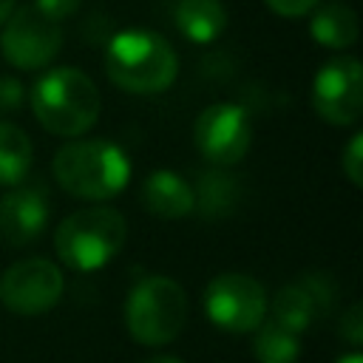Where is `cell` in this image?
I'll use <instances>...</instances> for the list:
<instances>
[{"mask_svg": "<svg viewBox=\"0 0 363 363\" xmlns=\"http://www.w3.org/2000/svg\"><path fill=\"white\" fill-rule=\"evenodd\" d=\"M105 71L128 94H159L173 85L179 60L173 45L147 28H125L111 37Z\"/></svg>", "mask_w": 363, "mask_h": 363, "instance_id": "cell-1", "label": "cell"}, {"mask_svg": "<svg viewBox=\"0 0 363 363\" xmlns=\"http://www.w3.org/2000/svg\"><path fill=\"white\" fill-rule=\"evenodd\" d=\"M54 176L62 190L77 199L102 201L116 196L130 182V159L105 139H77L57 150Z\"/></svg>", "mask_w": 363, "mask_h": 363, "instance_id": "cell-2", "label": "cell"}, {"mask_svg": "<svg viewBox=\"0 0 363 363\" xmlns=\"http://www.w3.org/2000/svg\"><path fill=\"white\" fill-rule=\"evenodd\" d=\"M37 122L57 136H82L99 116V91L79 68H51L31 88Z\"/></svg>", "mask_w": 363, "mask_h": 363, "instance_id": "cell-3", "label": "cell"}, {"mask_svg": "<svg viewBox=\"0 0 363 363\" xmlns=\"http://www.w3.org/2000/svg\"><path fill=\"white\" fill-rule=\"evenodd\" d=\"M128 224L113 207L77 210L60 221L54 233L57 255L77 272L102 269L125 244Z\"/></svg>", "mask_w": 363, "mask_h": 363, "instance_id": "cell-4", "label": "cell"}, {"mask_svg": "<svg viewBox=\"0 0 363 363\" xmlns=\"http://www.w3.org/2000/svg\"><path fill=\"white\" fill-rule=\"evenodd\" d=\"M187 318V295L184 289L164 275L142 278L125 301V326L130 337L142 346H164L170 343Z\"/></svg>", "mask_w": 363, "mask_h": 363, "instance_id": "cell-5", "label": "cell"}, {"mask_svg": "<svg viewBox=\"0 0 363 363\" xmlns=\"http://www.w3.org/2000/svg\"><path fill=\"white\" fill-rule=\"evenodd\" d=\"M204 312L224 332H252L267 315L264 286L241 272L216 275L204 289Z\"/></svg>", "mask_w": 363, "mask_h": 363, "instance_id": "cell-6", "label": "cell"}, {"mask_svg": "<svg viewBox=\"0 0 363 363\" xmlns=\"http://www.w3.org/2000/svg\"><path fill=\"white\" fill-rule=\"evenodd\" d=\"M62 45V31L60 23L37 11L34 6L17 9L6 17L3 34H0V48L3 57L23 71H37L48 65Z\"/></svg>", "mask_w": 363, "mask_h": 363, "instance_id": "cell-7", "label": "cell"}, {"mask_svg": "<svg viewBox=\"0 0 363 363\" xmlns=\"http://www.w3.org/2000/svg\"><path fill=\"white\" fill-rule=\"evenodd\" d=\"M312 105L329 125H354L363 113V68L357 57H335L320 65L312 82Z\"/></svg>", "mask_w": 363, "mask_h": 363, "instance_id": "cell-8", "label": "cell"}, {"mask_svg": "<svg viewBox=\"0 0 363 363\" xmlns=\"http://www.w3.org/2000/svg\"><path fill=\"white\" fill-rule=\"evenodd\" d=\"M62 272L54 261L26 258L0 275V301L14 315H43L62 295Z\"/></svg>", "mask_w": 363, "mask_h": 363, "instance_id": "cell-9", "label": "cell"}, {"mask_svg": "<svg viewBox=\"0 0 363 363\" xmlns=\"http://www.w3.org/2000/svg\"><path fill=\"white\" fill-rule=\"evenodd\" d=\"M252 142V125L241 105L216 102L196 119V147L218 167L241 162Z\"/></svg>", "mask_w": 363, "mask_h": 363, "instance_id": "cell-10", "label": "cell"}, {"mask_svg": "<svg viewBox=\"0 0 363 363\" xmlns=\"http://www.w3.org/2000/svg\"><path fill=\"white\" fill-rule=\"evenodd\" d=\"M48 190L43 184H20L0 199V233L9 244H34L48 224Z\"/></svg>", "mask_w": 363, "mask_h": 363, "instance_id": "cell-11", "label": "cell"}, {"mask_svg": "<svg viewBox=\"0 0 363 363\" xmlns=\"http://www.w3.org/2000/svg\"><path fill=\"white\" fill-rule=\"evenodd\" d=\"M326 303H329V295L323 292V284L315 275H309V278H303L298 284H286L275 292L272 320L295 335H303L315 323V318L326 309Z\"/></svg>", "mask_w": 363, "mask_h": 363, "instance_id": "cell-12", "label": "cell"}, {"mask_svg": "<svg viewBox=\"0 0 363 363\" xmlns=\"http://www.w3.org/2000/svg\"><path fill=\"white\" fill-rule=\"evenodd\" d=\"M142 207L159 218H184L196 207V190L173 170H153L142 182Z\"/></svg>", "mask_w": 363, "mask_h": 363, "instance_id": "cell-13", "label": "cell"}, {"mask_svg": "<svg viewBox=\"0 0 363 363\" xmlns=\"http://www.w3.org/2000/svg\"><path fill=\"white\" fill-rule=\"evenodd\" d=\"M176 26L190 43H213L227 28V9L221 0H182L176 6Z\"/></svg>", "mask_w": 363, "mask_h": 363, "instance_id": "cell-14", "label": "cell"}, {"mask_svg": "<svg viewBox=\"0 0 363 363\" xmlns=\"http://www.w3.org/2000/svg\"><path fill=\"white\" fill-rule=\"evenodd\" d=\"M312 20H309V31L312 40L326 45V48H349L357 40V17L352 11V6L346 3H326L320 9H312Z\"/></svg>", "mask_w": 363, "mask_h": 363, "instance_id": "cell-15", "label": "cell"}, {"mask_svg": "<svg viewBox=\"0 0 363 363\" xmlns=\"http://www.w3.org/2000/svg\"><path fill=\"white\" fill-rule=\"evenodd\" d=\"M252 332H255L252 352L258 363H295L301 357V335L284 329L272 318L261 320Z\"/></svg>", "mask_w": 363, "mask_h": 363, "instance_id": "cell-16", "label": "cell"}, {"mask_svg": "<svg viewBox=\"0 0 363 363\" xmlns=\"http://www.w3.org/2000/svg\"><path fill=\"white\" fill-rule=\"evenodd\" d=\"M31 139L23 128L0 122V184H20L31 167Z\"/></svg>", "mask_w": 363, "mask_h": 363, "instance_id": "cell-17", "label": "cell"}, {"mask_svg": "<svg viewBox=\"0 0 363 363\" xmlns=\"http://www.w3.org/2000/svg\"><path fill=\"white\" fill-rule=\"evenodd\" d=\"M201 196V210L207 207L210 213H216V210H230V201H233V196H221V193H235V187H233V182L230 179H224V176H207V179H201V190H199Z\"/></svg>", "mask_w": 363, "mask_h": 363, "instance_id": "cell-18", "label": "cell"}, {"mask_svg": "<svg viewBox=\"0 0 363 363\" xmlns=\"http://www.w3.org/2000/svg\"><path fill=\"white\" fill-rule=\"evenodd\" d=\"M340 164H343L346 179H349L354 187H360V184H363V136H360V133H354V136L349 139V145H346V150H343V156H340Z\"/></svg>", "mask_w": 363, "mask_h": 363, "instance_id": "cell-19", "label": "cell"}, {"mask_svg": "<svg viewBox=\"0 0 363 363\" xmlns=\"http://www.w3.org/2000/svg\"><path fill=\"white\" fill-rule=\"evenodd\" d=\"M23 99H26V91H23L20 79L11 74H0V113L17 111L23 105Z\"/></svg>", "mask_w": 363, "mask_h": 363, "instance_id": "cell-20", "label": "cell"}, {"mask_svg": "<svg viewBox=\"0 0 363 363\" xmlns=\"http://www.w3.org/2000/svg\"><path fill=\"white\" fill-rule=\"evenodd\" d=\"M340 335L352 346H360V340H363V309H360V303H352L340 315Z\"/></svg>", "mask_w": 363, "mask_h": 363, "instance_id": "cell-21", "label": "cell"}, {"mask_svg": "<svg viewBox=\"0 0 363 363\" xmlns=\"http://www.w3.org/2000/svg\"><path fill=\"white\" fill-rule=\"evenodd\" d=\"M34 9L60 23V20L71 17L79 9V0H34Z\"/></svg>", "mask_w": 363, "mask_h": 363, "instance_id": "cell-22", "label": "cell"}, {"mask_svg": "<svg viewBox=\"0 0 363 363\" xmlns=\"http://www.w3.org/2000/svg\"><path fill=\"white\" fill-rule=\"evenodd\" d=\"M267 6L281 17H301L309 14L318 6V0H267Z\"/></svg>", "mask_w": 363, "mask_h": 363, "instance_id": "cell-23", "label": "cell"}, {"mask_svg": "<svg viewBox=\"0 0 363 363\" xmlns=\"http://www.w3.org/2000/svg\"><path fill=\"white\" fill-rule=\"evenodd\" d=\"M11 11H14V0H0V23H6Z\"/></svg>", "mask_w": 363, "mask_h": 363, "instance_id": "cell-24", "label": "cell"}, {"mask_svg": "<svg viewBox=\"0 0 363 363\" xmlns=\"http://www.w3.org/2000/svg\"><path fill=\"white\" fill-rule=\"evenodd\" d=\"M335 363H363V357H360V352H349V354H343V357H337Z\"/></svg>", "mask_w": 363, "mask_h": 363, "instance_id": "cell-25", "label": "cell"}, {"mask_svg": "<svg viewBox=\"0 0 363 363\" xmlns=\"http://www.w3.org/2000/svg\"><path fill=\"white\" fill-rule=\"evenodd\" d=\"M145 363H184V360H179V357H167V354H156V357H147Z\"/></svg>", "mask_w": 363, "mask_h": 363, "instance_id": "cell-26", "label": "cell"}]
</instances>
